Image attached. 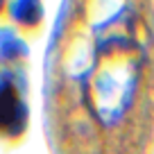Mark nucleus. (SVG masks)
<instances>
[{
    "mask_svg": "<svg viewBox=\"0 0 154 154\" xmlns=\"http://www.w3.org/2000/svg\"><path fill=\"white\" fill-rule=\"evenodd\" d=\"M16 109H18V104H16V97H14V93H11V88L0 86V129H2V127H9L11 122H14Z\"/></svg>",
    "mask_w": 154,
    "mask_h": 154,
    "instance_id": "nucleus-2",
    "label": "nucleus"
},
{
    "mask_svg": "<svg viewBox=\"0 0 154 154\" xmlns=\"http://www.w3.org/2000/svg\"><path fill=\"white\" fill-rule=\"evenodd\" d=\"M138 52L127 29L122 14L113 16L104 27V36L97 38L95 54L88 68V95L91 106L100 120L113 122L125 111L134 91Z\"/></svg>",
    "mask_w": 154,
    "mask_h": 154,
    "instance_id": "nucleus-1",
    "label": "nucleus"
}]
</instances>
